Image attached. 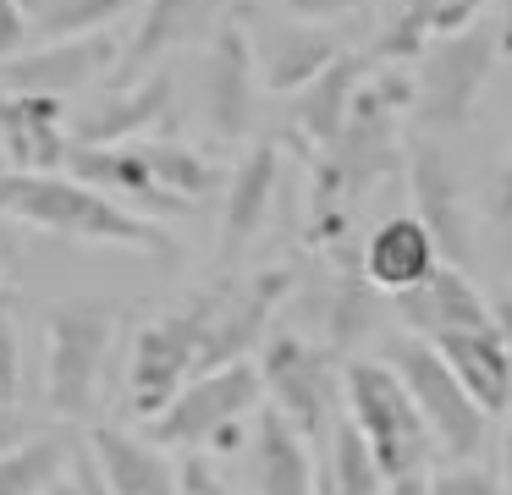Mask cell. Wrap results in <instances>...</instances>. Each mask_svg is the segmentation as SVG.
<instances>
[{"label":"cell","mask_w":512,"mask_h":495,"mask_svg":"<svg viewBox=\"0 0 512 495\" xmlns=\"http://www.w3.org/2000/svg\"><path fill=\"white\" fill-rule=\"evenodd\" d=\"M0 220L12 226H34L67 242H89V248H133L149 259L171 264L177 259V237L155 220L127 215L122 204L100 198L94 187L72 182V176H17L0 171Z\"/></svg>","instance_id":"cell-1"},{"label":"cell","mask_w":512,"mask_h":495,"mask_svg":"<svg viewBox=\"0 0 512 495\" xmlns=\"http://www.w3.org/2000/svg\"><path fill=\"white\" fill-rule=\"evenodd\" d=\"M116 336V303L61 297L45 314V402L61 424H83L100 407V374Z\"/></svg>","instance_id":"cell-2"},{"label":"cell","mask_w":512,"mask_h":495,"mask_svg":"<svg viewBox=\"0 0 512 495\" xmlns=\"http://www.w3.org/2000/svg\"><path fill=\"white\" fill-rule=\"evenodd\" d=\"M265 402V385H259L254 358L221 363V369H204L160 407L155 418L144 424V440L155 451H204V446H237L243 435V418L259 413Z\"/></svg>","instance_id":"cell-3"},{"label":"cell","mask_w":512,"mask_h":495,"mask_svg":"<svg viewBox=\"0 0 512 495\" xmlns=\"http://www.w3.org/2000/svg\"><path fill=\"white\" fill-rule=\"evenodd\" d=\"M501 55V28H474L430 39L413 61L419 72L408 77V116L430 132H457L474 121V105L490 83V66Z\"/></svg>","instance_id":"cell-4"},{"label":"cell","mask_w":512,"mask_h":495,"mask_svg":"<svg viewBox=\"0 0 512 495\" xmlns=\"http://www.w3.org/2000/svg\"><path fill=\"white\" fill-rule=\"evenodd\" d=\"M342 396H347V424L369 446L380 479H402V473H430V429L419 424L402 380L375 358H353L342 369Z\"/></svg>","instance_id":"cell-5"},{"label":"cell","mask_w":512,"mask_h":495,"mask_svg":"<svg viewBox=\"0 0 512 495\" xmlns=\"http://www.w3.org/2000/svg\"><path fill=\"white\" fill-rule=\"evenodd\" d=\"M210 314H215V292H204L193 303L166 308L149 325H138L133 363H127V396H133V413H144V424L199 374L204 341H210Z\"/></svg>","instance_id":"cell-6"},{"label":"cell","mask_w":512,"mask_h":495,"mask_svg":"<svg viewBox=\"0 0 512 495\" xmlns=\"http://www.w3.org/2000/svg\"><path fill=\"white\" fill-rule=\"evenodd\" d=\"M254 369H259V385L270 391V402H276V413L309 446L336 424V374H331V352L325 347L303 341L298 330H270Z\"/></svg>","instance_id":"cell-7"},{"label":"cell","mask_w":512,"mask_h":495,"mask_svg":"<svg viewBox=\"0 0 512 495\" xmlns=\"http://www.w3.org/2000/svg\"><path fill=\"white\" fill-rule=\"evenodd\" d=\"M386 369L402 380V391H408L419 424L430 429V440H441L452 457H474L479 440H485V413L463 396V385H457L452 369L435 358L430 341L397 336L386 352Z\"/></svg>","instance_id":"cell-8"},{"label":"cell","mask_w":512,"mask_h":495,"mask_svg":"<svg viewBox=\"0 0 512 495\" xmlns=\"http://www.w3.org/2000/svg\"><path fill=\"white\" fill-rule=\"evenodd\" d=\"M402 171H408V187H413V220L435 242V259L463 270L474 242H468V193L457 165L446 160V149L435 138H419L402 154Z\"/></svg>","instance_id":"cell-9"},{"label":"cell","mask_w":512,"mask_h":495,"mask_svg":"<svg viewBox=\"0 0 512 495\" xmlns=\"http://www.w3.org/2000/svg\"><path fill=\"white\" fill-rule=\"evenodd\" d=\"M298 270L292 264H270V270L248 275V281H226L215 292V314H210V341H204V369H221V363H237L248 358L254 341L270 336V319H276L281 297L292 292Z\"/></svg>","instance_id":"cell-10"},{"label":"cell","mask_w":512,"mask_h":495,"mask_svg":"<svg viewBox=\"0 0 512 495\" xmlns=\"http://www.w3.org/2000/svg\"><path fill=\"white\" fill-rule=\"evenodd\" d=\"M171 121V72L149 66V72L116 83L111 94H100L78 121L67 127L72 149H122V143L149 138L155 127Z\"/></svg>","instance_id":"cell-11"},{"label":"cell","mask_w":512,"mask_h":495,"mask_svg":"<svg viewBox=\"0 0 512 495\" xmlns=\"http://www.w3.org/2000/svg\"><path fill=\"white\" fill-rule=\"evenodd\" d=\"M243 39L248 61H254V83H265L270 94H298L342 55L331 28H314L298 17H259L243 28Z\"/></svg>","instance_id":"cell-12"},{"label":"cell","mask_w":512,"mask_h":495,"mask_svg":"<svg viewBox=\"0 0 512 495\" xmlns=\"http://www.w3.org/2000/svg\"><path fill=\"white\" fill-rule=\"evenodd\" d=\"M254 61H248V39L243 22H221L199 61V99H204V121L221 143H237L254 127Z\"/></svg>","instance_id":"cell-13"},{"label":"cell","mask_w":512,"mask_h":495,"mask_svg":"<svg viewBox=\"0 0 512 495\" xmlns=\"http://www.w3.org/2000/svg\"><path fill=\"white\" fill-rule=\"evenodd\" d=\"M116 55H122L116 33H89V39L39 44V50H23V55H12V61H0V88H6V94L67 99L72 88L94 83Z\"/></svg>","instance_id":"cell-14"},{"label":"cell","mask_w":512,"mask_h":495,"mask_svg":"<svg viewBox=\"0 0 512 495\" xmlns=\"http://www.w3.org/2000/svg\"><path fill=\"white\" fill-rule=\"evenodd\" d=\"M0 149L17 176H56L67 165V105L0 88Z\"/></svg>","instance_id":"cell-15"},{"label":"cell","mask_w":512,"mask_h":495,"mask_svg":"<svg viewBox=\"0 0 512 495\" xmlns=\"http://www.w3.org/2000/svg\"><path fill=\"white\" fill-rule=\"evenodd\" d=\"M430 347H435V358L452 369V380L463 385V396L485 418L512 407V352H507V341H501L496 319H490V325H474V330L435 336Z\"/></svg>","instance_id":"cell-16"},{"label":"cell","mask_w":512,"mask_h":495,"mask_svg":"<svg viewBox=\"0 0 512 495\" xmlns=\"http://www.w3.org/2000/svg\"><path fill=\"white\" fill-rule=\"evenodd\" d=\"M391 303H397V314H402V325H408L413 341H435V336H452V330L490 325V303L474 292V281H468L463 270H452V264H435L413 292L391 297Z\"/></svg>","instance_id":"cell-17"},{"label":"cell","mask_w":512,"mask_h":495,"mask_svg":"<svg viewBox=\"0 0 512 495\" xmlns=\"http://www.w3.org/2000/svg\"><path fill=\"white\" fill-rule=\"evenodd\" d=\"M83 451H89L105 495H177V462L166 451H155L144 435H127L116 424H94Z\"/></svg>","instance_id":"cell-18"},{"label":"cell","mask_w":512,"mask_h":495,"mask_svg":"<svg viewBox=\"0 0 512 495\" xmlns=\"http://www.w3.org/2000/svg\"><path fill=\"white\" fill-rule=\"evenodd\" d=\"M435 264H441L435 259V242L424 237V226L413 215H386L375 231H369L364 248H358V270H364V281H369L375 297L413 292Z\"/></svg>","instance_id":"cell-19"},{"label":"cell","mask_w":512,"mask_h":495,"mask_svg":"<svg viewBox=\"0 0 512 495\" xmlns=\"http://www.w3.org/2000/svg\"><path fill=\"white\" fill-rule=\"evenodd\" d=\"M276 182H281V149L276 138L254 143L243 154V165L226 182V215H221V264H232L248 242L265 231L270 209H276Z\"/></svg>","instance_id":"cell-20"},{"label":"cell","mask_w":512,"mask_h":495,"mask_svg":"<svg viewBox=\"0 0 512 495\" xmlns=\"http://www.w3.org/2000/svg\"><path fill=\"white\" fill-rule=\"evenodd\" d=\"M490 0H402L397 17L375 33L369 44V66H408L413 55L424 50L430 39H446V33H463L479 22Z\"/></svg>","instance_id":"cell-21"},{"label":"cell","mask_w":512,"mask_h":495,"mask_svg":"<svg viewBox=\"0 0 512 495\" xmlns=\"http://www.w3.org/2000/svg\"><path fill=\"white\" fill-rule=\"evenodd\" d=\"M369 77V55L364 50H342L309 88L292 94V132H298L309 149H331L336 132L347 121V105H353L358 83Z\"/></svg>","instance_id":"cell-22"},{"label":"cell","mask_w":512,"mask_h":495,"mask_svg":"<svg viewBox=\"0 0 512 495\" xmlns=\"http://www.w3.org/2000/svg\"><path fill=\"white\" fill-rule=\"evenodd\" d=\"M325 286H320V325H325V352H347L358 336L375 325V292L358 270V248L325 253Z\"/></svg>","instance_id":"cell-23"},{"label":"cell","mask_w":512,"mask_h":495,"mask_svg":"<svg viewBox=\"0 0 512 495\" xmlns=\"http://www.w3.org/2000/svg\"><path fill=\"white\" fill-rule=\"evenodd\" d=\"M254 484L259 495H314V446L276 413H254Z\"/></svg>","instance_id":"cell-24"},{"label":"cell","mask_w":512,"mask_h":495,"mask_svg":"<svg viewBox=\"0 0 512 495\" xmlns=\"http://www.w3.org/2000/svg\"><path fill=\"white\" fill-rule=\"evenodd\" d=\"M72 457H78V435L67 424L28 429L17 446L0 451V495H50L67 479Z\"/></svg>","instance_id":"cell-25"},{"label":"cell","mask_w":512,"mask_h":495,"mask_svg":"<svg viewBox=\"0 0 512 495\" xmlns=\"http://www.w3.org/2000/svg\"><path fill=\"white\" fill-rule=\"evenodd\" d=\"M232 0H144V17H138V33H133V61L138 66H155L160 55L182 50L188 39H199Z\"/></svg>","instance_id":"cell-26"},{"label":"cell","mask_w":512,"mask_h":495,"mask_svg":"<svg viewBox=\"0 0 512 495\" xmlns=\"http://www.w3.org/2000/svg\"><path fill=\"white\" fill-rule=\"evenodd\" d=\"M144 11V0H23L28 33L45 44L61 39H89V33H111L122 17Z\"/></svg>","instance_id":"cell-27"},{"label":"cell","mask_w":512,"mask_h":495,"mask_svg":"<svg viewBox=\"0 0 512 495\" xmlns=\"http://www.w3.org/2000/svg\"><path fill=\"white\" fill-rule=\"evenodd\" d=\"M17 380H23V358H17V292L0 270V407H17Z\"/></svg>","instance_id":"cell-28"},{"label":"cell","mask_w":512,"mask_h":495,"mask_svg":"<svg viewBox=\"0 0 512 495\" xmlns=\"http://www.w3.org/2000/svg\"><path fill=\"white\" fill-rule=\"evenodd\" d=\"M177 495H232V484L210 468V457L182 451V462H177Z\"/></svg>","instance_id":"cell-29"},{"label":"cell","mask_w":512,"mask_h":495,"mask_svg":"<svg viewBox=\"0 0 512 495\" xmlns=\"http://www.w3.org/2000/svg\"><path fill=\"white\" fill-rule=\"evenodd\" d=\"M430 495H507V490L479 468H441L430 473Z\"/></svg>","instance_id":"cell-30"},{"label":"cell","mask_w":512,"mask_h":495,"mask_svg":"<svg viewBox=\"0 0 512 495\" xmlns=\"http://www.w3.org/2000/svg\"><path fill=\"white\" fill-rule=\"evenodd\" d=\"M369 0H287V11L298 22H314V28H325V22L336 17H353V11H364Z\"/></svg>","instance_id":"cell-31"},{"label":"cell","mask_w":512,"mask_h":495,"mask_svg":"<svg viewBox=\"0 0 512 495\" xmlns=\"http://www.w3.org/2000/svg\"><path fill=\"white\" fill-rule=\"evenodd\" d=\"M28 39V17H23V0H0V61L23 55Z\"/></svg>","instance_id":"cell-32"},{"label":"cell","mask_w":512,"mask_h":495,"mask_svg":"<svg viewBox=\"0 0 512 495\" xmlns=\"http://www.w3.org/2000/svg\"><path fill=\"white\" fill-rule=\"evenodd\" d=\"M56 495H105L100 490V473H94V462H89V451L72 457V468H67V479L56 484Z\"/></svg>","instance_id":"cell-33"},{"label":"cell","mask_w":512,"mask_h":495,"mask_svg":"<svg viewBox=\"0 0 512 495\" xmlns=\"http://www.w3.org/2000/svg\"><path fill=\"white\" fill-rule=\"evenodd\" d=\"M490 220H496V226L512 237V160L501 165L496 182H490Z\"/></svg>","instance_id":"cell-34"},{"label":"cell","mask_w":512,"mask_h":495,"mask_svg":"<svg viewBox=\"0 0 512 495\" xmlns=\"http://www.w3.org/2000/svg\"><path fill=\"white\" fill-rule=\"evenodd\" d=\"M23 435H28V418L17 413V407H0V451H6V446H17Z\"/></svg>","instance_id":"cell-35"},{"label":"cell","mask_w":512,"mask_h":495,"mask_svg":"<svg viewBox=\"0 0 512 495\" xmlns=\"http://www.w3.org/2000/svg\"><path fill=\"white\" fill-rule=\"evenodd\" d=\"M380 495H430V473H402V479H386Z\"/></svg>","instance_id":"cell-36"},{"label":"cell","mask_w":512,"mask_h":495,"mask_svg":"<svg viewBox=\"0 0 512 495\" xmlns=\"http://www.w3.org/2000/svg\"><path fill=\"white\" fill-rule=\"evenodd\" d=\"M501 490L512 495V407H507V435H501Z\"/></svg>","instance_id":"cell-37"},{"label":"cell","mask_w":512,"mask_h":495,"mask_svg":"<svg viewBox=\"0 0 512 495\" xmlns=\"http://www.w3.org/2000/svg\"><path fill=\"white\" fill-rule=\"evenodd\" d=\"M490 319H496V330H501V341H507V352H512V292H507V297H501V308H496V314H490Z\"/></svg>","instance_id":"cell-38"},{"label":"cell","mask_w":512,"mask_h":495,"mask_svg":"<svg viewBox=\"0 0 512 495\" xmlns=\"http://www.w3.org/2000/svg\"><path fill=\"white\" fill-rule=\"evenodd\" d=\"M501 33H512V0H501Z\"/></svg>","instance_id":"cell-39"},{"label":"cell","mask_w":512,"mask_h":495,"mask_svg":"<svg viewBox=\"0 0 512 495\" xmlns=\"http://www.w3.org/2000/svg\"><path fill=\"white\" fill-rule=\"evenodd\" d=\"M501 55H507V61H512V33H501Z\"/></svg>","instance_id":"cell-40"},{"label":"cell","mask_w":512,"mask_h":495,"mask_svg":"<svg viewBox=\"0 0 512 495\" xmlns=\"http://www.w3.org/2000/svg\"><path fill=\"white\" fill-rule=\"evenodd\" d=\"M314 495H325V473H320V479H314Z\"/></svg>","instance_id":"cell-41"}]
</instances>
